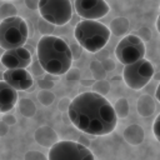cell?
<instances>
[{"instance_id":"1","label":"cell","mask_w":160,"mask_h":160,"mask_svg":"<svg viewBox=\"0 0 160 160\" xmlns=\"http://www.w3.org/2000/svg\"><path fill=\"white\" fill-rule=\"evenodd\" d=\"M68 115L76 129L94 136L112 132L118 124V116L110 101L94 91L75 96L70 102Z\"/></svg>"},{"instance_id":"2","label":"cell","mask_w":160,"mask_h":160,"mask_svg":"<svg viewBox=\"0 0 160 160\" xmlns=\"http://www.w3.org/2000/svg\"><path fill=\"white\" fill-rule=\"evenodd\" d=\"M36 58L42 70L60 76L71 69L72 55L66 41L58 36H41L36 46Z\"/></svg>"},{"instance_id":"3","label":"cell","mask_w":160,"mask_h":160,"mask_svg":"<svg viewBox=\"0 0 160 160\" xmlns=\"http://www.w3.org/2000/svg\"><path fill=\"white\" fill-rule=\"evenodd\" d=\"M110 29L94 20H81L74 29V36L78 44L89 52L100 51L109 41Z\"/></svg>"},{"instance_id":"4","label":"cell","mask_w":160,"mask_h":160,"mask_svg":"<svg viewBox=\"0 0 160 160\" xmlns=\"http://www.w3.org/2000/svg\"><path fill=\"white\" fill-rule=\"evenodd\" d=\"M29 36V26L20 16H12L0 22V48L5 51L22 48Z\"/></svg>"},{"instance_id":"5","label":"cell","mask_w":160,"mask_h":160,"mask_svg":"<svg viewBox=\"0 0 160 160\" xmlns=\"http://www.w3.org/2000/svg\"><path fill=\"white\" fill-rule=\"evenodd\" d=\"M39 11L49 24L62 26L72 16V4L69 0H39Z\"/></svg>"},{"instance_id":"6","label":"cell","mask_w":160,"mask_h":160,"mask_svg":"<svg viewBox=\"0 0 160 160\" xmlns=\"http://www.w3.org/2000/svg\"><path fill=\"white\" fill-rule=\"evenodd\" d=\"M48 160H95V156L88 146L80 142L60 140L50 148Z\"/></svg>"},{"instance_id":"7","label":"cell","mask_w":160,"mask_h":160,"mask_svg":"<svg viewBox=\"0 0 160 160\" xmlns=\"http://www.w3.org/2000/svg\"><path fill=\"white\" fill-rule=\"evenodd\" d=\"M154 66L146 59H142L131 65L124 66L122 80L128 88L132 90H141L154 78Z\"/></svg>"},{"instance_id":"8","label":"cell","mask_w":160,"mask_h":160,"mask_svg":"<svg viewBox=\"0 0 160 160\" xmlns=\"http://www.w3.org/2000/svg\"><path fill=\"white\" fill-rule=\"evenodd\" d=\"M115 56L125 66L138 62L145 59V44L135 34L126 35L116 45Z\"/></svg>"},{"instance_id":"9","label":"cell","mask_w":160,"mask_h":160,"mask_svg":"<svg viewBox=\"0 0 160 160\" xmlns=\"http://www.w3.org/2000/svg\"><path fill=\"white\" fill-rule=\"evenodd\" d=\"M74 8L80 18L94 21L104 18L110 11L108 2L104 0H75Z\"/></svg>"},{"instance_id":"10","label":"cell","mask_w":160,"mask_h":160,"mask_svg":"<svg viewBox=\"0 0 160 160\" xmlns=\"http://www.w3.org/2000/svg\"><path fill=\"white\" fill-rule=\"evenodd\" d=\"M1 64L8 69H26L31 65V54L26 48H18L5 51L0 58Z\"/></svg>"},{"instance_id":"11","label":"cell","mask_w":160,"mask_h":160,"mask_svg":"<svg viewBox=\"0 0 160 160\" xmlns=\"http://www.w3.org/2000/svg\"><path fill=\"white\" fill-rule=\"evenodd\" d=\"M2 79L6 84H9L15 90L31 91V86L34 84L32 75L26 69H11L5 70L2 74Z\"/></svg>"},{"instance_id":"12","label":"cell","mask_w":160,"mask_h":160,"mask_svg":"<svg viewBox=\"0 0 160 160\" xmlns=\"http://www.w3.org/2000/svg\"><path fill=\"white\" fill-rule=\"evenodd\" d=\"M18 102V91L5 81H0V114L10 111Z\"/></svg>"},{"instance_id":"13","label":"cell","mask_w":160,"mask_h":160,"mask_svg":"<svg viewBox=\"0 0 160 160\" xmlns=\"http://www.w3.org/2000/svg\"><path fill=\"white\" fill-rule=\"evenodd\" d=\"M35 140L38 144H40L41 146L45 148H51L52 145H55L58 142V135L54 131V129H51L50 126H40L39 129H36L35 131Z\"/></svg>"},{"instance_id":"14","label":"cell","mask_w":160,"mask_h":160,"mask_svg":"<svg viewBox=\"0 0 160 160\" xmlns=\"http://www.w3.org/2000/svg\"><path fill=\"white\" fill-rule=\"evenodd\" d=\"M124 139L126 142H129L130 145H140L144 139H145V131L144 129L138 125V124H131L129 125L125 130H124V134H122Z\"/></svg>"},{"instance_id":"15","label":"cell","mask_w":160,"mask_h":160,"mask_svg":"<svg viewBox=\"0 0 160 160\" xmlns=\"http://www.w3.org/2000/svg\"><path fill=\"white\" fill-rule=\"evenodd\" d=\"M155 100L151 98V95L149 94H142L140 95V98L138 99L136 102V110L138 114L142 118H148L150 115L154 114L155 111Z\"/></svg>"},{"instance_id":"16","label":"cell","mask_w":160,"mask_h":160,"mask_svg":"<svg viewBox=\"0 0 160 160\" xmlns=\"http://www.w3.org/2000/svg\"><path fill=\"white\" fill-rule=\"evenodd\" d=\"M129 26L130 24L126 18H116L111 21L109 29H110V32H112L116 36H120V35H124L129 30Z\"/></svg>"},{"instance_id":"17","label":"cell","mask_w":160,"mask_h":160,"mask_svg":"<svg viewBox=\"0 0 160 160\" xmlns=\"http://www.w3.org/2000/svg\"><path fill=\"white\" fill-rule=\"evenodd\" d=\"M115 112H116V116L120 118V119H124L129 115V111H130V108H129V102L126 99L121 98V99H118L116 102L112 105Z\"/></svg>"},{"instance_id":"18","label":"cell","mask_w":160,"mask_h":160,"mask_svg":"<svg viewBox=\"0 0 160 160\" xmlns=\"http://www.w3.org/2000/svg\"><path fill=\"white\" fill-rule=\"evenodd\" d=\"M35 110H36V108H35V105H34V102L31 100H29V99H21L20 100V102H19V111L24 116H26V118L32 116L35 114Z\"/></svg>"},{"instance_id":"19","label":"cell","mask_w":160,"mask_h":160,"mask_svg":"<svg viewBox=\"0 0 160 160\" xmlns=\"http://www.w3.org/2000/svg\"><path fill=\"white\" fill-rule=\"evenodd\" d=\"M90 70H91V74H92V76L96 79V81L104 80L106 71H105V69H104V66H102V64H101L100 61H98V60H94V61L90 64Z\"/></svg>"},{"instance_id":"20","label":"cell","mask_w":160,"mask_h":160,"mask_svg":"<svg viewBox=\"0 0 160 160\" xmlns=\"http://www.w3.org/2000/svg\"><path fill=\"white\" fill-rule=\"evenodd\" d=\"M38 99L42 105L48 106L52 104V101L55 100V95L50 90H40V92L38 94Z\"/></svg>"},{"instance_id":"21","label":"cell","mask_w":160,"mask_h":160,"mask_svg":"<svg viewBox=\"0 0 160 160\" xmlns=\"http://www.w3.org/2000/svg\"><path fill=\"white\" fill-rule=\"evenodd\" d=\"M39 31L42 34V36H49L54 31V25L49 24L44 19H40V21H39Z\"/></svg>"},{"instance_id":"22","label":"cell","mask_w":160,"mask_h":160,"mask_svg":"<svg viewBox=\"0 0 160 160\" xmlns=\"http://www.w3.org/2000/svg\"><path fill=\"white\" fill-rule=\"evenodd\" d=\"M92 90L94 92H98L100 95H105L108 91H109V82L105 81V80H100V81H96L92 86Z\"/></svg>"},{"instance_id":"23","label":"cell","mask_w":160,"mask_h":160,"mask_svg":"<svg viewBox=\"0 0 160 160\" xmlns=\"http://www.w3.org/2000/svg\"><path fill=\"white\" fill-rule=\"evenodd\" d=\"M80 80V72L78 69H70L66 72V82L68 84H75Z\"/></svg>"},{"instance_id":"24","label":"cell","mask_w":160,"mask_h":160,"mask_svg":"<svg viewBox=\"0 0 160 160\" xmlns=\"http://www.w3.org/2000/svg\"><path fill=\"white\" fill-rule=\"evenodd\" d=\"M136 36H138L140 40H142V41H149L150 38H151V30H150L149 28H146V26H142V28H140V29L138 30Z\"/></svg>"},{"instance_id":"25","label":"cell","mask_w":160,"mask_h":160,"mask_svg":"<svg viewBox=\"0 0 160 160\" xmlns=\"http://www.w3.org/2000/svg\"><path fill=\"white\" fill-rule=\"evenodd\" d=\"M25 160H48V158L39 151H29L25 154Z\"/></svg>"},{"instance_id":"26","label":"cell","mask_w":160,"mask_h":160,"mask_svg":"<svg viewBox=\"0 0 160 160\" xmlns=\"http://www.w3.org/2000/svg\"><path fill=\"white\" fill-rule=\"evenodd\" d=\"M39 86L42 89V90H50L52 86H54V81L46 75L42 78V80H39Z\"/></svg>"},{"instance_id":"27","label":"cell","mask_w":160,"mask_h":160,"mask_svg":"<svg viewBox=\"0 0 160 160\" xmlns=\"http://www.w3.org/2000/svg\"><path fill=\"white\" fill-rule=\"evenodd\" d=\"M152 132H154V136L155 139L160 142V114L155 118L154 120V124H152Z\"/></svg>"},{"instance_id":"28","label":"cell","mask_w":160,"mask_h":160,"mask_svg":"<svg viewBox=\"0 0 160 160\" xmlns=\"http://www.w3.org/2000/svg\"><path fill=\"white\" fill-rule=\"evenodd\" d=\"M70 51H71L72 59H79V58L81 56L82 48H81L79 44H72V45H70Z\"/></svg>"},{"instance_id":"29","label":"cell","mask_w":160,"mask_h":160,"mask_svg":"<svg viewBox=\"0 0 160 160\" xmlns=\"http://www.w3.org/2000/svg\"><path fill=\"white\" fill-rule=\"evenodd\" d=\"M70 99H68V98H64V99H61L60 100V102H59V109H60V111H68L69 110V106H70Z\"/></svg>"},{"instance_id":"30","label":"cell","mask_w":160,"mask_h":160,"mask_svg":"<svg viewBox=\"0 0 160 160\" xmlns=\"http://www.w3.org/2000/svg\"><path fill=\"white\" fill-rule=\"evenodd\" d=\"M31 69H32L31 71H32L34 75H41L44 72V70H42V68H41V65H40L39 61H35L34 64L31 62Z\"/></svg>"},{"instance_id":"31","label":"cell","mask_w":160,"mask_h":160,"mask_svg":"<svg viewBox=\"0 0 160 160\" xmlns=\"http://www.w3.org/2000/svg\"><path fill=\"white\" fill-rule=\"evenodd\" d=\"M25 5L31 10H39V0H25Z\"/></svg>"},{"instance_id":"32","label":"cell","mask_w":160,"mask_h":160,"mask_svg":"<svg viewBox=\"0 0 160 160\" xmlns=\"http://www.w3.org/2000/svg\"><path fill=\"white\" fill-rule=\"evenodd\" d=\"M101 64H102L105 71H108V70H112V69L115 68V64L111 61V59H106V60H104Z\"/></svg>"},{"instance_id":"33","label":"cell","mask_w":160,"mask_h":160,"mask_svg":"<svg viewBox=\"0 0 160 160\" xmlns=\"http://www.w3.org/2000/svg\"><path fill=\"white\" fill-rule=\"evenodd\" d=\"M155 98H156V100L160 102V82H159V85H158V88H156V90H155Z\"/></svg>"},{"instance_id":"34","label":"cell","mask_w":160,"mask_h":160,"mask_svg":"<svg viewBox=\"0 0 160 160\" xmlns=\"http://www.w3.org/2000/svg\"><path fill=\"white\" fill-rule=\"evenodd\" d=\"M156 30H158V32L160 34V15H159L158 19H156Z\"/></svg>"},{"instance_id":"35","label":"cell","mask_w":160,"mask_h":160,"mask_svg":"<svg viewBox=\"0 0 160 160\" xmlns=\"http://www.w3.org/2000/svg\"><path fill=\"white\" fill-rule=\"evenodd\" d=\"M159 15H160V6H159Z\"/></svg>"}]
</instances>
